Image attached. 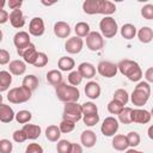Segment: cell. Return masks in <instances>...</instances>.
Masks as SVG:
<instances>
[{
    "mask_svg": "<svg viewBox=\"0 0 153 153\" xmlns=\"http://www.w3.org/2000/svg\"><path fill=\"white\" fill-rule=\"evenodd\" d=\"M117 69L120 71L121 74L127 76L130 81H139L142 78L141 67L139 66L137 62H135L133 60H129V59L121 60L117 65Z\"/></svg>",
    "mask_w": 153,
    "mask_h": 153,
    "instance_id": "7a4b0ae2",
    "label": "cell"
},
{
    "mask_svg": "<svg viewBox=\"0 0 153 153\" xmlns=\"http://www.w3.org/2000/svg\"><path fill=\"white\" fill-rule=\"evenodd\" d=\"M7 5L12 11L13 10H20V7L23 5V1H20V0H8Z\"/></svg>",
    "mask_w": 153,
    "mask_h": 153,
    "instance_id": "681fc988",
    "label": "cell"
},
{
    "mask_svg": "<svg viewBox=\"0 0 153 153\" xmlns=\"http://www.w3.org/2000/svg\"><path fill=\"white\" fill-rule=\"evenodd\" d=\"M55 92L59 100L63 103H76L80 98V91L78 87L68 85L66 82H61L55 86Z\"/></svg>",
    "mask_w": 153,
    "mask_h": 153,
    "instance_id": "3957f363",
    "label": "cell"
},
{
    "mask_svg": "<svg viewBox=\"0 0 153 153\" xmlns=\"http://www.w3.org/2000/svg\"><path fill=\"white\" fill-rule=\"evenodd\" d=\"M12 136H13V140H14L16 142H18V143H22V142H24L25 140H27L25 133H24L22 129H20V130H16V131L12 134Z\"/></svg>",
    "mask_w": 153,
    "mask_h": 153,
    "instance_id": "7dc6e473",
    "label": "cell"
},
{
    "mask_svg": "<svg viewBox=\"0 0 153 153\" xmlns=\"http://www.w3.org/2000/svg\"><path fill=\"white\" fill-rule=\"evenodd\" d=\"M81 112H82V116L94 115V114H98V108H97V105L94 103L86 102V103L81 104Z\"/></svg>",
    "mask_w": 153,
    "mask_h": 153,
    "instance_id": "d590c367",
    "label": "cell"
},
{
    "mask_svg": "<svg viewBox=\"0 0 153 153\" xmlns=\"http://www.w3.org/2000/svg\"><path fill=\"white\" fill-rule=\"evenodd\" d=\"M10 53L6 49H0V65H7L10 63Z\"/></svg>",
    "mask_w": 153,
    "mask_h": 153,
    "instance_id": "c3c4849f",
    "label": "cell"
},
{
    "mask_svg": "<svg viewBox=\"0 0 153 153\" xmlns=\"http://www.w3.org/2000/svg\"><path fill=\"white\" fill-rule=\"evenodd\" d=\"M69 153H82V147L79 143H72Z\"/></svg>",
    "mask_w": 153,
    "mask_h": 153,
    "instance_id": "f5cc1de1",
    "label": "cell"
},
{
    "mask_svg": "<svg viewBox=\"0 0 153 153\" xmlns=\"http://www.w3.org/2000/svg\"><path fill=\"white\" fill-rule=\"evenodd\" d=\"M81 81H82V78H81V75L79 74L78 71H72L68 74V82H69V85L76 87L78 85L81 84Z\"/></svg>",
    "mask_w": 153,
    "mask_h": 153,
    "instance_id": "ab89813d",
    "label": "cell"
},
{
    "mask_svg": "<svg viewBox=\"0 0 153 153\" xmlns=\"http://www.w3.org/2000/svg\"><path fill=\"white\" fill-rule=\"evenodd\" d=\"M141 16L147 19V20H152L153 19V5L152 4H147L141 8Z\"/></svg>",
    "mask_w": 153,
    "mask_h": 153,
    "instance_id": "ee69618b",
    "label": "cell"
},
{
    "mask_svg": "<svg viewBox=\"0 0 153 153\" xmlns=\"http://www.w3.org/2000/svg\"><path fill=\"white\" fill-rule=\"evenodd\" d=\"M151 97V85L146 81H140L130 94V100L135 106H143Z\"/></svg>",
    "mask_w": 153,
    "mask_h": 153,
    "instance_id": "277c9868",
    "label": "cell"
},
{
    "mask_svg": "<svg viewBox=\"0 0 153 153\" xmlns=\"http://www.w3.org/2000/svg\"><path fill=\"white\" fill-rule=\"evenodd\" d=\"M60 136H61V131H60L57 126L51 124V126L47 127V129H45V137H47V140H49L50 142H56V141L60 140Z\"/></svg>",
    "mask_w": 153,
    "mask_h": 153,
    "instance_id": "83f0119b",
    "label": "cell"
},
{
    "mask_svg": "<svg viewBox=\"0 0 153 153\" xmlns=\"http://www.w3.org/2000/svg\"><path fill=\"white\" fill-rule=\"evenodd\" d=\"M13 149V143L7 139L0 140V153H11Z\"/></svg>",
    "mask_w": 153,
    "mask_h": 153,
    "instance_id": "f6af8a7d",
    "label": "cell"
},
{
    "mask_svg": "<svg viewBox=\"0 0 153 153\" xmlns=\"http://www.w3.org/2000/svg\"><path fill=\"white\" fill-rule=\"evenodd\" d=\"M118 128H120L118 121L112 116H108L104 118V121L102 123L100 131L104 136H114L117 133Z\"/></svg>",
    "mask_w": 153,
    "mask_h": 153,
    "instance_id": "9c48e42d",
    "label": "cell"
},
{
    "mask_svg": "<svg viewBox=\"0 0 153 153\" xmlns=\"http://www.w3.org/2000/svg\"><path fill=\"white\" fill-rule=\"evenodd\" d=\"M31 94L32 92L24 86L13 87L7 92V100L13 104H22L27 102L31 98Z\"/></svg>",
    "mask_w": 153,
    "mask_h": 153,
    "instance_id": "5b68a950",
    "label": "cell"
},
{
    "mask_svg": "<svg viewBox=\"0 0 153 153\" xmlns=\"http://www.w3.org/2000/svg\"><path fill=\"white\" fill-rule=\"evenodd\" d=\"M81 118H82L81 105L78 104V102L76 103H65L62 120H67V121L76 123Z\"/></svg>",
    "mask_w": 153,
    "mask_h": 153,
    "instance_id": "52a82bcc",
    "label": "cell"
},
{
    "mask_svg": "<svg viewBox=\"0 0 153 153\" xmlns=\"http://www.w3.org/2000/svg\"><path fill=\"white\" fill-rule=\"evenodd\" d=\"M123 108H124V105H122L120 102H117V100H115V99L110 100L109 104H108V111H109L110 114H112V115H118V114L122 111Z\"/></svg>",
    "mask_w": 153,
    "mask_h": 153,
    "instance_id": "74e56055",
    "label": "cell"
},
{
    "mask_svg": "<svg viewBox=\"0 0 153 153\" xmlns=\"http://www.w3.org/2000/svg\"><path fill=\"white\" fill-rule=\"evenodd\" d=\"M152 116L148 110L145 109H133L131 111V122L140 123V124H147L151 121Z\"/></svg>",
    "mask_w": 153,
    "mask_h": 153,
    "instance_id": "5bb4252c",
    "label": "cell"
},
{
    "mask_svg": "<svg viewBox=\"0 0 153 153\" xmlns=\"http://www.w3.org/2000/svg\"><path fill=\"white\" fill-rule=\"evenodd\" d=\"M145 78H146V82H153V68L152 67H149L147 71H146V73H145Z\"/></svg>",
    "mask_w": 153,
    "mask_h": 153,
    "instance_id": "f907efd6",
    "label": "cell"
},
{
    "mask_svg": "<svg viewBox=\"0 0 153 153\" xmlns=\"http://www.w3.org/2000/svg\"><path fill=\"white\" fill-rule=\"evenodd\" d=\"M14 115L16 114H14L13 109L10 105L4 104V103L0 104V122H2V123H10V122L13 121Z\"/></svg>",
    "mask_w": 153,
    "mask_h": 153,
    "instance_id": "7402d4cb",
    "label": "cell"
},
{
    "mask_svg": "<svg viewBox=\"0 0 153 153\" xmlns=\"http://www.w3.org/2000/svg\"><path fill=\"white\" fill-rule=\"evenodd\" d=\"M74 128H75V123L71 122V121H67V120H62L61 123L59 124V129L62 134H68V133L73 131Z\"/></svg>",
    "mask_w": 153,
    "mask_h": 153,
    "instance_id": "f35d334b",
    "label": "cell"
},
{
    "mask_svg": "<svg viewBox=\"0 0 153 153\" xmlns=\"http://www.w3.org/2000/svg\"><path fill=\"white\" fill-rule=\"evenodd\" d=\"M84 41L80 37H69L65 43V49L68 54H79L82 50Z\"/></svg>",
    "mask_w": 153,
    "mask_h": 153,
    "instance_id": "7c38bea8",
    "label": "cell"
},
{
    "mask_svg": "<svg viewBox=\"0 0 153 153\" xmlns=\"http://www.w3.org/2000/svg\"><path fill=\"white\" fill-rule=\"evenodd\" d=\"M47 81H48L50 85H53V86L60 85L61 82H63V81H62V73H61L60 71H57V69H51V71H49V72L47 73Z\"/></svg>",
    "mask_w": 153,
    "mask_h": 153,
    "instance_id": "f1b7e54d",
    "label": "cell"
},
{
    "mask_svg": "<svg viewBox=\"0 0 153 153\" xmlns=\"http://www.w3.org/2000/svg\"><path fill=\"white\" fill-rule=\"evenodd\" d=\"M12 84V74L8 71H0V93L10 88Z\"/></svg>",
    "mask_w": 153,
    "mask_h": 153,
    "instance_id": "4316f807",
    "label": "cell"
},
{
    "mask_svg": "<svg viewBox=\"0 0 153 153\" xmlns=\"http://www.w3.org/2000/svg\"><path fill=\"white\" fill-rule=\"evenodd\" d=\"M17 53L20 57H23L25 63L29 65H33V62L36 61V57L38 55V51L36 50V47L33 43H30L27 47L23 48V49H17Z\"/></svg>",
    "mask_w": 153,
    "mask_h": 153,
    "instance_id": "8fae6325",
    "label": "cell"
},
{
    "mask_svg": "<svg viewBox=\"0 0 153 153\" xmlns=\"http://www.w3.org/2000/svg\"><path fill=\"white\" fill-rule=\"evenodd\" d=\"M76 71L79 72L82 79H92L96 75V67L90 62H81L78 66Z\"/></svg>",
    "mask_w": 153,
    "mask_h": 153,
    "instance_id": "e0dca14e",
    "label": "cell"
},
{
    "mask_svg": "<svg viewBox=\"0 0 153 153\" xmlns=\"http://www.w3.org/2000/svg\"><path fill=\"white\" fill-rule=\"evenodd\" d=\"M80 141H81L84 147L92 148L97 142V135H96V133L93 130H90V129L84 130L81 133V135H80Z\"/></svg>",
    "mask_w": 153,
    "mask_h": 153,
    "instance_id": "ac0fdd59",
    "label": "cell"
},
{
    "mask_svg": "<svg viewBox=\"0 0 153 153\" xmlns=\"http://www.w3.org/2000/svg\"><path fill=\"white\" fill-rule=\"evenodd\" d=\"M111 143H112V147L116 151H126L129 147L126 135H122V134L114 135V139H112V142Z\"/></svg>",
    "mask_w": 153,
    "mask_h": 153,
    "instance_id": "484cf974",
    "label": "cell"
},
{
    "mask_svg": "<svg viewBox=\"0 0 153 153\" xmlns=\"http://www.w3.org/2000/svg\"><path fill=\"white\" fill-rule=\"evenodd\" d=\"M82 121L87 127H93L99 122V115L94 114V115H87V116H82Z\"/></svg>",
    "mask_w": 153,
    "mask_h": 153,
    "instance_id": "7bdbcfd3",
    "label": "cell"
},
{
    "mask_svg": "<svg viewBox=\"0 0 153 153\" xmlns=\"http://www.w3.org/2000/svg\"><path fill=\"white\" fill-rule=\"evenodd\" d=\"M5 5H6V1L5 0H0V10H4Z\"/></svg>",
    "mask_w": 153,
    "mask_h": 153,
    "instance_id": "9f6ffc18",
    "label": "cell"
},
{
    "mask_svg": "<svg viewBox=\"0 0 153 153\" xmlns=\"http://www.w3.org/2000/svg\"><path fill=\"white\" fill-rule=\"evenodd\" d=\"M22 86H24L27 90H30L31 92H33L38 87V79H37V76L33 75V74H29V75L24 76L23 82H22Z\"/></svg>",
    "mask_w": 153,
    "mask_h": 153,
    "instance_id": "4dcf8cb0",
    "label": "cell"
},
{
    "mask_svg": "<svg viewBox=\"0 0 153 153\" xmlns=\"http://www.w3.org/2000/svg\"><path fill=\"white\" fill-rule=\"evenodd\" d=\"M82 11L86 14H104L108 17L116 12V6L109 0H85Z\"/></svg>",
    "mask_w": 153,
    "mask_h": 153,
    "instance_id": "6da1fadb",
    "label": "cell"
},
{
    "mask_svg": "<svg viewBox=\"0 0 153 153\" xmlns=\"http://www.w3.org/2000/svg\"><path fill=\"white\" fill-rule=\"evenodd\" d=\"M42 4L45 5V6H51V5H54V2H45V1H42Z\"/></svg>",
    "mask_w": 153,
    "mask_h": 153,
    "instance_id": "6f0895ef",
    "label": "cell"
},
{
    "mask_svg": "<svg viewBox=\"0 0 153 153\" xmlns=\"http://www.w3.org/2000/svg\"><path fill=\"white\" fill-rule=\"evenodd\" d=\"M25 153H43V147L36 142H32L26 146Z\"/></svg>",
    "mask_w": 153,
    "mask_h": 153,
    "instance_id": "bcb514c9",
    "label": "cell"
},
{
    "mask_svg": "<svg viewBox=\"0 0 153 153\" xmlns=\"http://www.w3.org/2000/svg\"><path fill=\"white\" fill-rule=\"evenodd\" d=\"M100 86L97 81H88L85 85V94L90 99H97L100 96Z\"/></svg>",
    "mask_w": 153,
    "mask_h": 153,
    "instance_id": "ffe728a7",
    "label": "cell"
},
{
    "mask_svg": "<svg viewBox=\"0 0 153 153\" xmlns=\"http://www.w3.org/2000/svg\"><path fill=\"white\" fill-rule=\"evenodd\" d=\"M8 20L11 23V25L13 27H16V29H20L25 24V17H24L22 10H13V11H11V13L8 16Z\"/></svg>",
    "mask_w": 153,
    "mask_h": 153,
    "instance_id": "9a60e30c",
    "label": "cell"
},
{
    "mask_svg": "<svg viewBox=\"0 0 153 153\" xmlns=\"http://www.w3.org/2000/svg\"><path fill=\"white\" fill-rule=\"evenodd\" d=\"M136 35H137L139 41L145 44L152 42L153 39V30L149 26H142L139 31H136Z\"/></svg>",
    "mask_w": 153,
    "mask_h": 153,
    "instance_id": "cb8c5ba5",
    "label": "cell"
},
{
    "mask_svg": "<svg viewBox=\"0 0 153 153\" xmlns=\"http://www.w3.org/2000/svg\"><path fill=\"white\" fill-rule=\"evenodd\" d=\"M14 118L18 123L20 124H26L31 121L32 118V114L29 111V110H19L16 115H14Z\"/></svg>",
    "mask_w": 153,
    "mask_h": 153,
    "instance_id": "836d02e7",
    "label": "cell"
},
{
    "mask_svg": "<svg viewBox=\"0 0 153 153\" xmlns=\"http://www.w3.org/2000/svg\"><path fill=\"white\" fill-rule=\"evenodd\" d=\"M152 129H153V127H149V128H148V136H149V139H153V134H152Z\"/></svg>",
    "mask_w": 153,
    "mask_h": 153,
    "instance_id": "11a10c76",
    "label": "cell"
},
{
    "mask_svg": "<svg viewBox=\"0 0 153 153\" xmlns=\"http://www.w3.org/2000/svg\"><path fill=\"white\" fill-rule=\"evenodd\" d=\"M131 111H133L131 108L124 106V108L122 109V111L117 115V116H118V121H120L121 123H123V124H130V123H133V122H131Z\"/></svg>",
    "mask_w": 153,
    "mask_h": 153,
    "instance_id": "d6a6232c",
    "label": "cell"
},
{
    "mask_svg": "<svg viewBox=\"0 0 153 153\" xmlns=\"http://www.w3.org/2000/svg\"><path fill=\"white\" fill-rule=\"evenodd\" d=\"M8 12L5 10H0V24H5L8 20Z\"/></svg>",
    "mask_w": 153,
    "mask_h": 153,
    "instance_id": "816d5d0a",
    "label": "cell"
},
{
    "mask_svg": "<svg viewBox=\"0 0 153 153\" xmlns=\"http://www.w3.org/2000/svg\"><path fill=\"white\" fill-rule=\"evenodd\" d=\"M2 37H4V33H2V31L0 30V43H1V41H2Z\"/></svg>",
    "mask_w": 153,
    "mask_h": 153,
    "instance_id": "680465c9",
    "label": "cell"
},
{
    "mask_svg": "<svg viewBox=\"0 0 153 153\" xmlns=\"http://www.w3.org/2000/svg\"><path fill=\"white\" fill-rule=\"evenodd\" d=\"M57 66H59L60 71H62V72H72L73 68L75 67V62L69 56H62L59 59Z\"/></svg>",
    "mask_w": 153,
    "mask_h": 153,
    "instance_id": "d4e9b609",
    "label": "cell"
},
{
    "mask_svg": "<svg viewBox=\"0 0 153 153\" xmlns=\"http://www.w3.org/2000/svg\"><path fill=\"white\" fill-rule=\"evenodd\" d=\"M71 26L66 22H56L54 24V33L59 38H67L71 35Z\"/></svg>",
    "mask_w": 153,
    "mask_h": 153,
    "instance_id": "d6986e66",
    "label": "cell"
},
{
    "mask_svg": "<svg viewBox=\"0 0 153 153\" xmlns=\"http://www.w3.org/2000/svg\"><path fill=\"white\" fill-rule=\"evenodd\" d=\"M99 29H100V35L103 36V38H112L116 36L117 31H118V25L117 22L111 17H104L100 22H99Z\"/></svg>",
    "mask_w": 153,
    "mask_h": 153,
    "instance_id": "8992f818",
    "label": "cell"
},
{
    "mask_svg": "<svg viewBox=\"0 0 153 153\" xmlns=\"http://www.w3.org/2000/svg\"><path fill=\"white\" fill-rule=\"evenodd\" d=\"M2 103V96H1V93H0V104Z\"/></svg>",
    "mask_w": 153,
    "mask_h": 153,
    "instance_id": "91938a15",
    "label": "cell"
},
{
    "mask_svg": "<svg viewBox=\"0 0 153 153\" xmlns=\"http://www.w3.org/2000/svg\"><path fill=\"white\" fill-rule=\"evenodd\" d=\"M97 72L104 78H114L117 74L118 69L117 65L111 61H100L97 66Z\"/></svg>",
    "mask_w": 153,
    "mask_h": 153,
    "instance_id": "30bf717a",
    "label": "cell"
},
{
    "mask_svg": "<svg viewBox=\"0 0 153 153\" xmlns=\"http://www.w3.org/2000/svg\"><path fill=\"white\" fill-rule=\"evenodd\" d=\"M127 141H128V146L131 147V148H135L136 146L140 145V141H141V137L139 135L137 131H129L127 135Z\"/></svg>",
    "mask_w": 153,
    "mask_h": 153,
    "instance_id": "8d00e7d4",
    "label": "cell"
},
{
    "mask_svg": "<svg viewBox=\"0 0 153 153\" xmlns=\"http://www.w3.org/2000/svg\"><path fill=\"white\" fill-rule=\"evenodd\" d=\"M24 133H25V135H26V139H29V140H36V139H38L39 137V135H41V131H42V129H41V127L39 126H37V124H24L23 126V129H22Z\"/></svg>",
    "mask_w": 153,
    "mask_h": 153,
    "instance_id": "44dd1931",
    "label": "cell"
},
{
    "mask_svg": "<svg viewBox=\"0 0 153 153\" xmlns=\"http://www.w3.org/2000/svg\"><path fill=\"white\" fill-rule=\"evenodd\" d=\"M13 43H14L17 49H23V48L27 47L31 43L29 32H26V31H18L14 35V37H13Z\"/></svg>",
    "mask_w": 153,
    "mask_h": 153,
    "instance_id": "2e32d148",
    "label": "cell"
},
{
    "mask_svg": "<svg viewBox=\"0 0 153 153\" xmlns=\"http://www.w3.org/2000/svg\"><path fill=\"white\" fill-rule=\"evenodd\" d=\"M47 63H48V55H47L45 53L38 51V55H37V57H36V61L33 62V66H35V67H38V68H42V67H44Z\"/></svg>",
    "mask_w": 153,
    "mask_h": 153,
    "instance_id": "b9f144b4",
    "label": "cell"
},
{
    "mask_svg": "<svg viewBox=\"0 0 153 153\" xmlns=\"http://www.w3.org/2000/svg\"><path fill=\"white\" fill-rule=\"evenodd\" d=\"M45 27H44V22L41 17H33L30 23H29V33L35 36V37H39L44 33Z\"/></svg>",
    "mask_w": 153,
    "mask_h": 153,
    "instance_id": "4fadbf2b",
    "label": "cell"
},
{
    "mask_svg": "<svg viewBox=\"0 0 153 153\" xmlns=\"http://www.w3.org/2000/svg\"><path fill=\"white\" fill-rule=\"evenodd\" d=\"M112 99L120 102L122 105H127V103L129 100V94L124 88H117L114 92V98Z\"/></svg>",
    "mask_w": 153,
    "mask_h": 153,
    "instance_id": "e575fe53",
    "label": "cell"
},
{
    "mask_svg": "<svg viewBox=\"0 0 153 153\" xmlns=\"http://www.w3.org/2000/svg\"><path fill=\"white\" fill-rule=\"evenodd\" d=\"M126 153H143V152L136 151L135 148H129V149H126Z\"/></svg>",
    "mask_w": 153,
    "mask_h": 153,
    "instance_id": "db71d44e",
    "label": "cell"
},
{
    "mask_svg": "<svg viewBox=\"0 0 153 153\" xmlns=\"http://www.w3.org/2000/svg\"><path fill=\"white\" fill-rule=\"evenodd\" d=\"M121 36L124 39H133L136 36V27L130 23L123 24L121 27Z\"/></svg>",
    "mask_w": 153,
    "mask_h": 153,
    "instance_id": "f546056e",
    "label": "cell"
},
{
    "mask_svg": "<svg viewBox=\"0 0 153 153\" xmlns=\"http://www.w3.org/2000/svg\"><path fill=\"white\" fill-rule=\"evenodd\" d=\"M74 32L76 37H80V38L86 37L90 33V25L86 22H79L74 26Z\"/></svg>",
    "mask_w": 153,
    "mask_h": 153,
    "instance_id": "1f68e13d",
    "label": "cell"
},
{
    "mask_svg": "<svg viewBox=\"0 0 153 153\" xmlns=\"http://www.w3.org/2000/svg\"><path fill=\"white\" fill-rule=\"evenodd\" d=\"M86 47L91 51H99L104 48V38L97 31H90L86 36Z\"/></svg>",
    "mask_w": 153,
    "mask_h": 153,
    "instance_id": "ba28073f",
    "label": "cell"
},
{
    "mask_svg": "<svg viewBox=\"0 0 153 153\" xmlns=\"http://www.w3.org/2000/svg\"><path fill=\"white\" fill-rule=\"evenodd\" d=\"M26 71V63L22 60H13L8 63V72L12 75H22Z\"/></svg>",
    "mask_w": 153,
    "mask_h": 153,
    "instance_id": "603a6c76",
    "label": "cell"
},
{
    "mask_svg": "<svg viewBox=\"0 0 153 153\" xmlns=\"http://www.w3.org/2000/svg\"><path fill=\"white\" fill-rule=\"evenodd\" d=\"M71 146L72 142H69L68 140H59L56 145V151L57 153H69Z\"/></svg>",
    "mask_w": 153,
    "mask_h": 153,
    "instance_id": "60d3db41",
    "label": "cell"
}]
</instances>
